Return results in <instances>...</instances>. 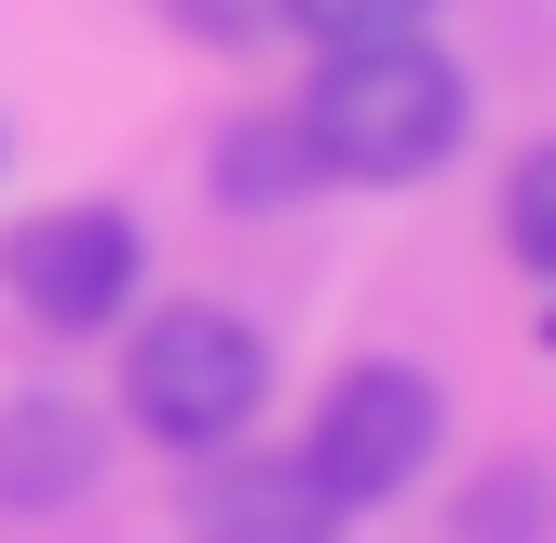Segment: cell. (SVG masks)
Here are the masks:
<instances>
[{"label": "cell", "mask_w": 556, "mask_h": 543, "mask_svg": "<svg viewBox=\"0 0 556 543\" xmlns=\"http://www.w3.org/2000/svg\"><path fill=\"white\" fill-rule=\"evenodd\" d=\"M326 163H313V136L299 123H244L231 150H217V204H299Z\"/></svg>", "instance_id": "52a82bcc"}, {"label": "cell", "mask_w": 556, "mask_h": 543, "mask_svg": "<svg viewBox=\"0 0 556 543\" xmlns=\"http://www.w3.org/2000/svg\"><path fill=\"white\" fill-rule=\"evenodd\" d=\"M462 530H476V543H530V530H543V489H530V476H516V489H489Z\"/></svg>", "instance_id": "30bf717a"}, {"label": "cell", "mask_w": 556, "mask_h": 543, "mask_svg": "<svg viewBox=\"0 0 556 543\" xmlns=\"http://www.w3.org/2000/svg\"><path fill=\"white\" fill-rule=\"evenodd\" d=\"M434 449H448V394H434V367H407V353H367V367L326 380V421H313V476L340 489L353 516L394 503V489L434 476Z\"/></svg>", "instance_id": "3957f363"}, {"label": "cell", "mask_w": 556, "mask_h": 543, "mask_svg": "<svg viewBox=\"0 0 556 543\" xmlns=\"http://www.w3.org/2000/svg\"><path fill=\"white\" fill-rule=\"evenodd\" d=\"M543 340H556V326H543Z\"/></svg>", "instance_id": "8fae6325"}, {"label": "cell", "mask_w": 556, "mask_h": 543, "mask_svg": "<svg viewBox=\"0 0 556 543\" xmlns=\"http://www.w3.org/2000/svg\"><path fill=\"white\" fill-rule=\"evenodd\" d=\"M299 136H313L326 177L407 190V177H434V163L462 150V68L421 41V27H407V41H353V54H326Z\"/></svg>", "instance_id": "6da1fadb"}, {"label": "cell", "mask_w": 556, "mask_h": 543, "mask_svg": "<svg viewBox=\"0 0 556 543\" xmlns=\"http://www.w3.org/2000/svg\"><path fill=\"white\" fill-rule=\"evenodd\" d=\"M434 0H286V27L299 41H326V54H353V41H407Z\"/></svg>", "instance_id": "ba28073f"}, {"label": "cell", "mask_w": 556, "mask_h": 543, "mask_svg": "<svg viewBox=\"0 0 556 543\" xmlns=\"http://www.w3.org/2000/svg\"><path fill=\"white\" fill-rule=\"evenodd\" d=\"M136 272H150V244H136L123 204H41L0 231V286H14L27 326H54V340H96V326L136 313Z\"/></svg>", "instance_id": "277c9868"}, {"label": "cell", "mask_w": 556, "mask_h": 543, "mask_svg": "<svg viewBox=\"0 0 556 543\" xmlns=\"http://www.w3.org/2000/svg\"><path fill=\"white\" fill-rule=\"evenodd\" d=\"M258 394H271V340L217 299H177L123 340V421L163 434V449H231L258 421Z\"/></svg>", "instance_id": "7a4b0ae2"}, {"label": "cell", "mask_w": 556, "mask_h": 543, "mask_svg": "<svg viewBox=\"0 0 556 543\" xmlns=\"http://www.w3.org/2000/svg\"><path fill=\"white\" fill-rule=\"evenodd\" d=\"M109 476V421L81 394H0V516H68Z\"/></svg>", "instance_id": "8992f818"}, {"label": "cell", "mask_w": 556, "mask_h": 543, "mask_svg": "<svg viewBox=\"0 0 556 543\" xmlns=\"http://www.w3.org/2000/svg\"><path fill=\"white\" fill-rule=\"evenodd\" d=\"M353 503L313 476V449H258V462H217L190 476V543H340Z\"/></svg>", "instance_id": "5b68a950"}, {"label": "cell", "mask_w": 556, "mask_h": 543, "mask_svg": "<svg viewBox=\"0 0 556 543\" xmlns=\"http://www.w3.org/2000/svg\"><path fill=\"white\" fill-rule=\"evenodd\" d=\"M503 231H516V258H530L543 286H556V136H543V150L503 177Z\"/></svg>", "instance_id": "9c48e42d"}]
</instances>
